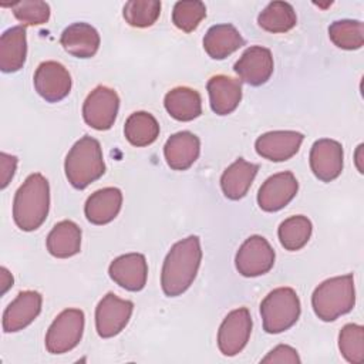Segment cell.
Masks as SVG:
<instances>
[{
    "label": "cell",
    "instance_id": "1",
    "mask_svg": "<svg viewBox=\"0 0 364 364\" xmlns=\"http://www.w3.org/2000/svg\"><path fill=\"white\" fill-rule=\"evenodd\" d=\"M200 259L202 250L198 236H189L176 242L164 260L161 273L164 293L169 297L182 294L195 280Z\"/></svg>",
    "mask_w": 364,
    "mask_h": 364
},
{
    "label": "cell",
    "instance_id": "2",
    "mask_svg": "<svg viewBox=\"0 0 364 364\" xmlns=\"http://www.w3.org/2000/svg\"><path fill=\"white\" fill-rule=\"evenodd\" d=\"M48 206V181L41 173H31L14 195L13 219L21 230H36L44 223Z\"/></svg>",
    "mask_w": 364,
    "mask_h": 364
},
{
    "label": "cell",
    "instance_id": "3",
    "mask_svg": "<svg viewBox=\"0 0 364 364\" xmlns=\"http://www.w3.org/2000/svg\"><path fill=\"white\" fill-rule=\"evenodd\" d=\"M64 169L68 182L77 189H84L101 178L105 164L100 142L90 135L78 139L67 154Z\"/></svg>",
    "mask_w": 364,
    "mask_h": 364
},
{
    "label": "cell",
    "instance_id": "4",
    "mask_svg": "<svg viewBox=\"0 0 364 364\" xmlns=\"http://www.w3.org/2000/svg\"><path fill=\"white\" fill-rule=\"evenodd\" d=\"M355 303L353 274L337 276L318 284L311 296L316 316L323 321H333L353 310Z\"/></svg>",
    "mask_w": 364,
    "mask_h": 364
},
{
    "label": "cell",
    "instance_id": "5",
    "mask_svg": "<svg viewBox=\"0 0 364 364\" xmlns=\"http://www.w3.org/2000/svg\"><path fill=\"white\" fill-rule=\"evenodd\" d=\"M260 316L266 333L277 334L290 328L300 316V300L290 287L270 291L260 304Z\"/></svg>",
    "mask_w": 364,
    "mask_h": 364
},
{
    "label": "cell",
    "instance_id": "6",
    "mask_svg": "<svg viewBox=\"0 0 364 364\" xmlns=\"http://www.w3.org/2000/svg\"><path fill=\"white\" fill-rule=\"evenodd\" d=\"M84 331V313L78 309L61 311L51 323L46 334V348L51 354H63L73 350Z\"/></svg>",
    "mask_w": 364,
    "mask_h": 364
},
{
    "label": "cell",
    "instance_id": "7",
    "mask_svg": "<svg viewBox=\"0 0 364 364\" xmlns=\"http://www.w3.org/2000/svg\"><path fill=\"white\" fill-rule=\"evenodd\" d=\"M119 98L117 92L108 87L100 85L94 88L82 105L84 121L94 129H109L117 118Z\"/></svg>",
    "mask_w": 364,
    "mask_h": 364
},
{
    "label": "cell",
    "instance_id": "8",
    "mask_svg": "<svg viewBox=\"0 0 364 364\" xmlns=\"http://www.w3.org/2000/svg\"><path fill=\"white\" fill-rule=\"evenodd\" d=\"M236 269L245 277H256L267 273L274 264V250L270 243L259 235L243 242L236 253Z\"/></svg>",
    "mask_w": 364,
    "mask_h": 364
},
{
    "label": "cell",
    "instance_id": "9",
    "mask_svg": "<svg viewBox=\"0 0 364 364\" xmlns=\"http://www.w3.org/2000/svg\"><path fill=\"white\" fill-rule=\"evenodd\" d=\"M252 317L246 307L230 311L218 331V347L223 355L232 357L240 353L249 341Z\"/></svg>",
    "mask_w": 364,
    "mask_h": 364
},
{
    "label": "cell",
    "instance_id": "10",
    "mask_svg": "<svg viewBox=\"0 0 364 364\" xmlns=\"http://www.w3.org/2000/svg\"><path fill=\"white\" fill-rule=\"evenodd\" d=\"M132 310V301L119 299L114 293L105 294L95 309L97 333L102 338L117 336L128 324Z\"/></svg>",
    "mask_w": 364,
    "mask_h": 364
},
{
    "label": "cell",
    "instance_id": "11",
    "mask_svg": "<svg viewBox=\"0 0 364 364\" xmlns=\"http://www.w3.org/2000/svg\"><path fill=\"white\" fill-rule=\"evenodd\" d=\"M34 88L46 101L58 102L70 94V73L57 61L41 63L34 73Z\"/></svg>",
    "mask_w": 364,
    "mask_h": 364
},
{
    "label": "cell",
    "instance_id": "12",
    "mask_svg": "<svg viewBox=\"0 0 364 364\" xmlns=\"http://www.w3.org/2000/svg\"><path fill=\"white\" fill-rule=\"evenodd\" d=\"M299 183L291 172H280L267 178L259 189L257 203L266 212L284 208L297 193Z\"/></svg>",
    "mask_w": 364,
    "mask_h": 364
},
{
    "label": "cell",
    "instance_id": "13",
    "mask_svg": "<svg viewBox=\"0 0 364 364\" xmlns=\"http://www.w3.org/2000/svg\"><path fill=\"white\" fill-rule=\"evenodd\" d=\"M310 168L316 178L330 182L343 171V146L334 139H318L310 151Z\"/></svg>",
    "mask_w": 364,
    "mask_h": 364
},
{
    "label": "cell",
    "instance_id": "14",
    "mask_svg": "<svg viewBox=\"0 0 364 364\" xmlns=\"http://www.w3.org/2000/svg\"><path fill=\"white\" fill-rule=\"evenodd\" d=\"M109 277L121 287L129 291H139L145 287L148 277V264L141 253L122 255L111 262Z\"/></svg>",
    "mask_w": 364,
    "mask_h": 364
},
{
    "label": "cell",
    "instance_id": "15",
    "mask_svg": "<svg viewBox=\"0 0 364 364\" xmlns=\"http://www.w3.org/2000/svg\"><path fill=\"white\" fill-rule=\"evenodd\" d=\"M235 71L242 81L250 85L264 84L273 73V57L269 48L249 47L235 64Z\"/></svg>",
    "mask_w": 364,
    "mask_h": 364
},
{
    "label": "cell",
    "instance_id": "16",
    "mask_svg": "<svg viewBox=\"0 0 364 364\" xmlns=\"http://www.w3.org/2000/svg\"><path fill=\"white\" fill-rule=\"evenodd\" d=\"M303 138V134L296 131H270L256 139L255 148L260 156L282 162L297 154Z\"/></svg>",
    "mask_w": 364,
    "mask_h": 364
},
{
    "label": "cell",
    "instance_id": "17",
    "mask_svg": "<svg viewBox=\"0 0 364 364\" xmlns=\"http://www.w3.org/2000/svg\"><path fill=\"white\" fill-rule=\"evenodd\" d=\"M41 294L34 290H26L17 294V297L7 306L3 313V330L4 333H14L23 330L41 311Z\"/></svg>",
    "mask_w": 364,
    "mask_h": 364
},
{
    "label": "cell",
    "instance_id": "18",
    "mask_svg": "<svg viewBox=\"0 0 364 364\" xmlns=\"http://www.w3.org/2000/svg\"><path fill=\"white\" fill-rule=\"evenodd\" d=\"M199 138L189 131H181L171 135L164 146L166 164L175 171H185L192 166L199 156Z\"/></svg>",
    "mask_w": 364,
    "mask_h": 364
},
{
    "label": "cell",
    "instance_id": "19",
    "mask_svg": "<svg viewBox=\"0 0 364 364\" xmlns=\"http://www.w3.org/2000/svg\"><path fill=\"white\" fill-rule=\"evenodd\" d=\"M210 108L218 115L233 112L242 100L240 82L228 75H215L208 81Z\"/></svg>",
    "mask_w": 364,
    "mask_h": 364
},
{
    "label": "cell",
    "instance_id": "20",
    "mask_svg": "<svg viewBox=\"0 0 364 364\" xmlns=\"http://www.w3.org/2000/svg\"><path fill=\"white\" fill-rule=\"evenodd\" d=\"M60 43L68 54L78 58H90L98 51L100 34L87 23H74L63 31Z\"/></svg>",
    "mask_w": 364,
    "mask_h": 364
},
{
    "label": "cell",
    "instance_id": "21",
    "mask_svg": "<svg viewBox=\"0 0 364 364\" xmlns=\"http://www.w3.org/2000/svg\"><path fill=\"white\" fill-rule=\"evenodd\" d=\"M122 205V193L118 188L95 191L85 202V216L94 225H105L117 218Z\"/></svg>",
    "mask_w": 364,
    "mask_h": 364
},
{
    "label": "cell",
    "instance_id": "22",
    "mask_svg": "<svg viewBox=\"0 0 364 364\" xmlns=\"http://www.w3.org/2000/svg\"><path fill=\"white\" fill-rule=\"evenodd\" d=\"M27 55L26 28L16 26L7 28L0 37V68L3 73L18 71Z\"/></svg>",
    "mask_w": 364,
    "mask_h": 364
},
{
    "label": "cell",
    "instance_id": "23",
    "mask_svg": "<svg viewBox=\"0 0 364 364\" xmlns=\"http://www.w3.org/2000/svg\"><path fill=\"white\" fill-rule=\"evenodd\" d=\"M243 46V37L232 24L212 26L203 37V48L215 60H223Z\"/></svg>",
    "mask_w": 364,
    "mask_h": 364
},
{
    "label": "cell",
    "instance_id": "24",
    "mask_svg": "<svg viewBox=\"0 0 364 364\" xmlns=\"http://www.w3.org/2000/svg\"><path fill=\"white\" fill-rule=\"evenodd\" d=\"M257 171L259 165L247 162L243 158L236 159L225 169L220 178V186L225 196L232 200L243 198L247 193Z\"/></svg>",
    "mask_w": 364,
    "mask_h": 364
},
{
    "label": "cell",
    "instance_id": "25",
    "mask_svg": "<svg viewBox=\"0 0 364 364\" xmlns=\"http://www.w3.org/2000/svg\"><path fill=\"white\" fill-rule=\"evenodd\" d=\"M81 229L73 220L58 222L47 236V250L58 259H67L80 252Z\"/></svg>",
    "mask_w": 364,
    "mask_h": 364
},
{
    "label": "cell",
    "instance_id": "26",
    "mask_svg": "<svg viewBox=\"0 0 364 364\" xmlns=\"http://www.w3.org/2000/svg\"><path fill=\"white\" fill-rule=\"evenodd\" d=\"M168 114L178 121H192L202 114V101L198 91L188 87L171 90L164 100Z\"/></svg>",
    "mask_w": 364,
    "mask_h": 364
},
{
    "label": "cell",
    "instance_id": "27",
    "mask_svg": "<svg viewBox=\"0 0 364 364\" xmlns=\"http://www.w3.org/2000/svg\"><path fill=\"white\" fill-rule=\"evenodd\" d=\"M124 134L128 142L135 146H146L152 144L159 135V124L155 117L145 111L134 112L128 117Z\"/></svg>",
    "mask_w": 364,
    "mask_h": 364
},
{
    "label": "cell",
    "instance_id": "28",
    "mask_svg": "<svg viewBox=\"0 0 364 364\" xmlns=\"http://www.w3.org/2000/svg\"><path fill=\"white\" fill-rule=\"evenodd\" d=\"M259 26L270 33H284L291 30L296 23V11L286 1H272L257 17Z\"/></svg>",
    "mask_w": 364,
    "mask_h": 364
},
{
    "label": "cell",
    "instance_id": "29",
    "mask_svg": "<svg viewBox=\"0 0 364 364\" xmlns=\"http://www.w3.org/2000/svg\"><path fill=\"white\" fill-rule=\"evenodd\" d=\"M311 228V222L306 216H290L279 226V240L286 250H299L309 242Z\"/></svg>",
    "mask_w": 364,
    "mask_h": 364
},
{
    "label": "cell",
    "instance_id": "30",
    "mask_svg": "<svg viewBox=\"0 0 364 364\" xmlns=\"http://www.w3.org/2000/svg\"><path fill=\"white\" fill-rule=\"evenodd\" d=\"M330 40L343 50H357L364 44V26L360 20H337L328 27Z\"/></svg>",
    "mask_w": 364,
    "mask_h": 364
},
{
    "label": "cell",
    "instance_id": "31",
    "mask_svg": "<svg viewBox=\"0 0 364 364\" xmlns=\"http://www.w3.org/2000/svg\"><path fill=\"white\" fill-rule=\"evenodd\" d=\"M161 14V1L158 0H131L124 6L125 21L138 28L152 26Z\"/></svg>",
    "mask_w": 364,
    "mask_h": 364
},
{
    "label": "cell",
    "instance_id": "32",
    "mask_svg": "<svg viewBox=\"0 0 364 364\" xmlns=\"http://www.w3.org/2000/svg\"><path fill=\"white\" fill-rule=\"evenodd\" d=\"M338 348L341 355L353 364L364 360V328L358 324H346L338 334Z\"/></svg>",
    "mask_w": 364,
    "mask_h": 364
},
{
    "label": "cell",
    "instance_id": "33",
    "mask_svg": "<svg viewBox=\"0 0 364 364\" xmlns=\"http://www.w3.org/2000/svg\"><path fill=\"white\" fill-rule=\"evenodd\" d=\"M205 16H206V7L202 1H198V0L178 1L173 6L172 21L179 30L185 33H191L199 26V23L205 18Z\"/></svg>",
    "mask_w": 364,
    "mask_h": 364
},
{
    "label": "cell",
    "instance_id": "34",
    "mask_svg": "<svg viewBox=\"0 0 364 364\" xmlns=\"http://www.w3.org/2000/svg\"><path fill=\"white\" fill-rule=\"evenodd\" d=\"M14 17L26 26H40L50 18V6L40 0H23L9 4Z\"/></svg>",
    "mask_w": 364,
    "mask_h": 364
},
{
    "label": "cell",
    "instance_id": "35",
    "mask_svg": "<svg viewBox=\"0 0 364 364\" xmlns=\"http://www.w3.org/2000/svg\"><path fill=\"white\" fill-rule=\"evenodd\" d=\"M262 363H300V358L297 355V351L286 344H280L274 347L264 358H262Z\"/></svg>",
    "mask_w": 364,
    "mask_h": 364
},
{
    "label": "cell",
    "instance_id": "36",
    "mask_svg": "<svg viewBox=\"0 0 364 364\" xmlns=\"http://www.w3.org/2000/svg\"><path fill=\"white\" fill-rule=\"evenodd\" d=\"M17 166V158L14 155H9L6 152L0 154V188L4 189L11 178L14 176Z\"/></svg>",
    "mask_w": 364,
    "mask_h": 364
},
{
    "label": "cell",
    "instance_id": "37",
    "mask_svg": "<svg viewBox=\"0 0 364 364\" xmlns=\"http://www.w3.org/2000/svg\"><path fill=\"white\" fill-rule=\"evenodd\" d=\"M0 277H1V294H4L13 286V276H11V273H9V270L6 267H1Z\"/></svg>",
    "mask_w": 364,
    "mask_h": 364
}]
</instances>
